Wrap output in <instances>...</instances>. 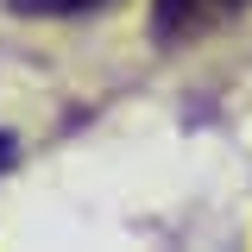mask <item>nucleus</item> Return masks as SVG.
Returning a JSON list of instances; mask_svg holds the SVG:
<instances>
[{
  "label": "nucleus",
  "mask_w": 252,
  "mask_h": 252,
  "mask_svg": "<svg viewBox=\"0 0 252 252\" xmlns=\"http://www.w3.org/2000/svg\"><path fill=\"white\" fill-rule=\"evenodd\" d=\"M252 13V0H152V38L158 44H202L208 32Z\"/></svg>",
  "instance_id": "1"
},
{
  "label": "nucleus",
  "mask_w": 252,
  "mask_h": 252,
  "mask_svg": "<svg viewBox=\"0 0 252 252\" xmlns=\"http://www.w3.org/2000/svg\"><path fill=\"white\" fill-rule=\"evenodd\" d=\"M13 158H19V139H13V132H0V170H13Z\"/></svg>",
  "instance_id": "3"
},
{
  "label": "nucleus",
  "mask_w": 252,
  "mask_h": 252,
  "mask_svg": "<svg viewBox=\"0 0 252 252\" xmlns=\"http://www.w3.org/2000/svg\"><path fill=\"white\" fill-rule=\"evenodd\" d=\"M107 0H6V13L19 19H76V13H101Z\"/></svg>",
  "instance_id": "2"
}]
</instances>
